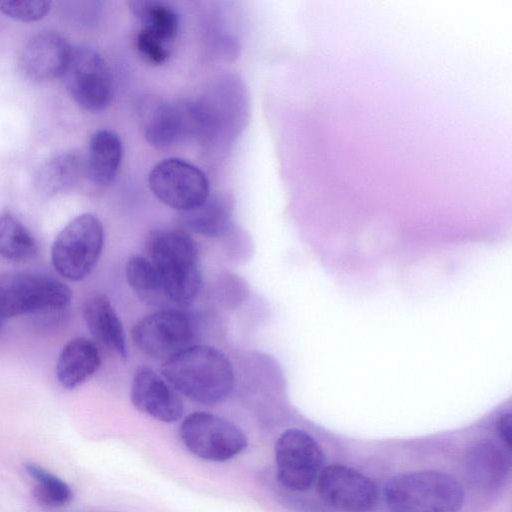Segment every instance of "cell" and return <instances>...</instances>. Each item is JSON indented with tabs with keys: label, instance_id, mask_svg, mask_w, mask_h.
I'll use <instances>...</instances> for the list:
<instances>
[{
	"label": "cell",
	"instance_id": "6da1fadb",
	"mask_svg": "<svg viewBox=\"0 0 512 512\" xmlns=\"http://www.w3.org/2000/svg\"><path fill=\"white\" fill-rule=\"evenodd\" d=\"M161 375L177 392L207 405L227 399L235 383L229 358L209 345H190L164 360Z\"/></svg>",
	"mask_w": 512,
	"mask_h": 512
},
{
	"label": "cell",
	"instance_id": "7a4b0ae2",
	"mask_svg": "<svg viewBox=\"0 0 512 512\" xmlns=\"http://www.w3.org/2000/svg\"><path fill=\"white\" fill-rule=\"evenodd\" d=\"M150 256L172 304L191 303L200 292L202 276L198 249L190 235L180 230L156 232Z\"/></svg>",
	"mask_w": 512,
	"mask_h": 512
},
{
	"label": "cell",
	"instance_id": "3957f363",
	"mask_svg": "<svg viewBox=\"0 0 512 512\" xmlns=\"http://www.w3.org/2000/svg\"><path fill=\"white\" fill-rule=\"evenodd\" d=\"M390 512H459L464 490L453 476L438 471H414L390 478L383 489Z\"/></svg>",
	"mask_w": 512,
	"mask_h": 512
},
{
	"label": "cell",
	"instance_id": "277c9868",
	"mask_svg": "<svg viewBox=\"0 0 512 512\" xmlns=\"http://www.w3.org/2000/svg\"><path fill=\"white\" fill-rule=\"evenodd\" d=\"M72 292L58 279L34 272L0 275V319L34 314L59 318L70 306Z\"/></svg>",
	"mask_w": 512,
	"mask_h": 512
},
{
	"label": "cell",
	"instance_id": "5b68a950",
	"mask_svg": "<svg viewBox=\"0 0 512 512\" xmlns=\"http://www.w3.org/2000/svg\"><path fill=\"white\" fill-rule=\"evenodd\" d=\"M103 245L104 229L99 218L92 213L78 215L54 239L52 264L62 277L80 281L97 265Z\"/></svg>",
	"mask_w": 512,
	"mask_h": 512
},
{
	"label": "cell",
	"instance_id": "8992f818",
	"mask_svg": "<svg viewBox=\"0 0 512 512\" xmlns=\"http://www.w3.org/2000/svg\"><path fill=\"white\" fill-rule=\"evenodd\" d=\"M63 83L72 99L83 109H105L113 97V78L102 56L84 45L70 47Z\"/></svg>",
	"mask_w": 512,
	"mask_h": 512
},
{
	"label": "cell",
	"instance_id": "52a82bcc",
	"mask_svg": "<svg viewBox=\"0 0 512 512\" xmlns=\"http://www.w3.org/2000/svg\"><path fill=\"white\" fill-rule=\"evenodd\" d=\"M179 435L190 452L214 462L237 456L248 444L246 435L234 423L203 411L189 414L181 423Z\"/></svg>",
	"mask_w": 512,
	"mask_h": 512
},
{
	"label": "cell",
	"instance_id": "ba28073f",
	"mask_svg": "<svg viewBox=\"0 0 512 512\" xmlns=\"http://www.w3.org/2000/svg\"><path fill=\"white\" fill-rule=\"evenodd\" d=\"M148 183L155 197L179 212L198 206L210 195L204 172L180 158L158 162L149 173Z\"/></svg>",
	"mask_w": 512,
	"mask_h": 512
},
{
	"label": "cell",
	"instance_id": "9c48e42d",
	"mask_svg": "<svg viewBox=\"0 0 512 512\" xmlns=\"http://www.w3.org/2000/svg\"><path fill=\"white\" fill-rule=\"evenodd\" d=\"M324 456L318 443L305 431L288 429L275 444L278 481L292 491H305L317 480Z\"/></svg>",
	"mask_w": 512,
	"mask_h": 512
},
{
	"label": "cell",
	"instance_id": "30bf717a",
	"mask_svg": "<svg viewBox=\"0 0 512 512\" xmlns=\"http://www.w3.org/2000/svg\"><path fill=\"white\" fill-rule=\"evenodd\" d=\"M131 332L138 349L162 361L192 345L195 335L191 319L172 308L144 316Z\"/></svg>",
	"mask_w": 512,
	"mask_h": 512
},
{
	"label": "cell",
	"instance_id": "8fae6325",
	"mask_svg": "<svg viewBox=\"0 0 512 512\" xmlns=\"http://www.w3.org/2000/svg\"><path fill=\"white\" fill-rule=\"evenodd\" d=\"M317 492L328 506L340 512H371L378 501L374 482L343 465L322 468L317 478Z\"/></svg>",
	"mask_w": 512,
	"mask_h": 512
},
{
	"label": "cell",
	"instance_id": "7c38bea8",
	"mask_svg": "<svg viewBox=\"0 0 512 512\" xmlns=\"http://www.w3.org/2000/svg\"><path fill=\"white\" fill-rule=\"evenodd\" d=\"M130 400L138 411L166 423L178 421L184 410L178 392L146 366L139 367L133 376Z\"/></svg>",
	"mask_w": 512,
	"mask_h": 512
},
{
	"label": "cell",
	"instance_id": "4fadbf2b",
	"mask_svg": "<svg viewBox=\"0 0 512 512\" xmlns=\"http://www.w3.org/2000/svg\"><path fill=\"white\" fill-rule=\"evenodd\" d=\"M70 46L58 33L47 31L34 36L25 46L21 65L27 76L46 81L62 76Z\"/></svg>",
	"mask_w": 512,
	"mask_h": 512
},
{
	"label": "cell",
	"instance_id": "5bb4252c",
	"mask_svg": "<svg viewBox=\"0 0 512 512\" xmlns=\"http://www.w3.org/2000/svg\"><path fill=\"white\" fill-rule=\"evenodd\" d=\"M511 467L509 454L498 443L484 440L473 445L465 457L470 483L482 491H494L506 481Z\"/></svg>",
	"mask_w": 512,
	"mask_h": 512
},
{
	"label": "cell",
	"instance_id": "9a60e30c",
	"mask_svg": "<svg viewBox=\"0 0 512 512\" xmlns=\"http://www.w3.org/2000/svg\"><path fill=\"white\" fill-rule=\"evenodd\" d=\"M138 113L144 137L152 146L167 148L184 137L179 103L147 97L139 104Z\"/></svg>",
	"mask_w": 512,
	"mask_h": 512
},
{
	"label": "cell",
	"instance_id": "2e32d148",
	"mask_svg": "<svg viewBox=\"0 0 512 512\" xmlns=\"http://www.w3.org/2000/svg\"><path fill=\"white\" fill-rule=\"evenodd\" d=\"M83 317L94 340L126 361L128 350L125 331L109 299L100 294L87 299Z\"/></svg>",
	"mask_w": 512,
	"mask_h": 512
},
{
	"label": "cell",
	"instance_id": "e0dca14e",
	"mask_svg": "<svg viewBox=\"0 0 512 512\" xmlns=\"http://www.w3.org/2000/svg\"><path fill=\"white\" fill-rule=\"evenodd\" d=\"M101 363L98 347L91 340L78 337L61 350L56 363V377L66 389H74L90 378Z\"/></svg>",
	"mask_w": 512,
	"mask_h": 512
},
{
	"label": "cell",
	"instance_id": "ac0fdd59",
	"mask_svg": "<svg viewBox=\"0 0 512 512\" xmlns=\"http://www.w3.org/2000/svg\"><path fill=\"white\" fill-rule=\"evenodd\" d=\"M122 158L119 136L110 130H99L89 141L84 171L94 184L108 185L115 178Z\"/></svg>",
	"mask_w": 512,
	"mask_h": 512
},
{
	"label": "cell",
	"instance_id": "d6986e66",
	"mask_svg": "<svg viewBox=\"0 0 512 512\" xmlns=\"http://www.w3.org/2000/svg\"><path fill=\"white\" fill-rule=\"evenodd\" d=\"M180 220L190 231L208 238L225 235L232 225V204L223 195H209L198 206L180 212Z\"/></svg>",
	"mask_w": 512,
	"mask_h": 512
},
{
	"label": "cell",
	"instance_id": "ffe728a7",
	"mask_svg": "<svg viewBox=\"0 0 512 512\" xmlns=\"http://www.w3.org/2000/svg\"><path fill=\"white\" fill-rule=\"evenodd\" d=\"M125 275L129 287L144 304L161 309L174 306L150 259L143 256L131 257L126 264Z\"/></svg>",
	"mask_w": 512,
	"mask_h": 512
},
{
	"label": "cell",
	"instance_id": "44dd1931",
	"mask_svg": "<svg viewBox=\"0 0 512 512\" xmlns=\"http://www.w3.org/2000/svg\"><path fill=\"white\" fill-rule=\"evenodd\" d=\"M142 29L170 44L177 35L179 19L176 11L166 2L158 0H132L128 2Z\"/></svg>",
	"mask_w": 512,
	"mask_h": 512
},
{
	"label": "cell",
	"instance_id": "7402d4cb",
	"mask_svg": "<svg viewBox=\"0 0 512 512\" xmlns=\"http://www.w3.org/2000/svg\"><path fill=\"white\" fill-rule=\"evenodd\" d=\"M80 170L81 163L76 154H59L41 167L36 178V187L45 196L62 193L74 185Z\"/></svg>",
	"mask_w": 512,
	"mask_h": 512
},
{
	"label": "cell",
	"instance_id": "603a6c76",
	"mask_svg": "<svg viewBox=\"0 0 512 512\" xmlns=\"http://www.w3.org/2000/svg\"><path fill=\"white\" fill-rule=\"evenodd\" d=\"M38 251L32 233L11 214L0 215V256L11 261H25Z\"/></svg>",
	"mask_w": 512,
	"mask_h": 512
},
{
	"label": "cell",
	"instance_id": "cb8c5ba5",
	"mask_svg": "<svg viewBox=\"0 0 512 512\" xmlns=\"http://www.w3.org/2000/svg\"><path fill=\"white\" fill-rule=\"evenodd\" d=\"M25 470L34 482L33 495L40 505L58 509L70 503L73 493L64 480L33 462L26 463Z\"/></svg>",
	"mask_w": 512,
	"mask_h": 512
},
{
	"label": "cell",
	"instance_id": "d4e9b609",
	"mask_svg": "<svg viewBox=\"0 0 512 512\" xmlns=\"http://www.w3.org/2000/svg\"><path fill=\"white\" fill-rule=\"evenodd\" d=\"M50 8L51 2L49 1H0V11L2 13L22 22H33L42 19Z\"/></svg>",
	"mask_w": 512,
	"mask_h": 512
},
{
	"label": "cell",
	"instance_id": "484cf974",
	"mask_svg": "<svg viewBox=\"0 0 512 512\" xmlns=\"http://www.w3.org/2000/svg\"><path fill=\"white\" fill-rule=\"evenodd\" d=\"M136 47L140 55L153 65H161L170 56L169 44L141 29L136 37Z\"/></svg>",
	"mask_w": 512,
	"mask_h": 512
},
{
	"label": "cell",
	"instance_id": "4316f807",
	"mask_svg": "<svg viewBox=\"0 0 512 512\" xmlns=\"http://www.w3.org/2000/svg\"><path fill=\"white\" fill-rule=\"evenodd\" d=\"M498 434L507 449H510L512 442V415L504 414L498 421Z\"/></svg>",
	"mask_w": 512,
	"mask_h": 512
},
{
	"label": "cell",
	"instance_id": "83f0119b",
	"mask_svg": "<svg viewBox=\"0 0 512 512\" xmlns=\"http://www.w3.org/2000/svg\"><path fill=\"white\" fill-rule=\"evenodd\" d=\"M2 322H3V321L0 319V325L2 324Z\"/></svg>",
	"mask_w": 512,
	"mask_h": 512
}]
</instances>
